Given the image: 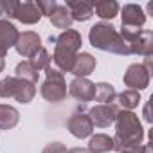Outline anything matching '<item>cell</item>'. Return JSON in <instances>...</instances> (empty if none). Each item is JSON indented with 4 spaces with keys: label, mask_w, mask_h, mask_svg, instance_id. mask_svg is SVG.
Here are the masks:
<instances>
[{
    "label": "cell",
    "mask_w": 153,
    "mask_h": 153,
    "mask_svg": "<svg viewBox=\"0 0 153 153\" xmlns=\"http://www.w3.org/2000/svg\"><path fill=\"white\" fill-rule=\"evenodd\" d=\"M115 135L114 139V149L123 151L133 146H139L144 139V130L139 121V117L133 112L128 110H119L117 119H115Z\"/></svg>",
    "instance_id": "cell-1"
},
{
    "label": "cell",
    "mask_w": 153,
    "mask_h": 153,
    "mask_svg": "<svg viewBox=\"0 0 153 153\" xmlns=\"http://www.w3.org/2000/svg\"><path fill=\"white\" fill-rule=\"evenodd\" d=\"M51 42H54V63L58 67L59 72H70L72 65L76 61V56H78V51L81 49V34L76 29H67L63 31L59 36L51 38Z\"/></svg>",
    "instance_id": "cell-2"
},
{
    "label": "cell",
    "mask_w": 153,
    "mask_h": 153,
    "mask_svg": "<svg viewBox=\"0 0 153 153\" xmlns=\"http://www.w3.org/2000/svg\"><path fill=\"white\" fill-rule=\"evenodd\" d=\"M88 40L92 43V47L105 51V52H114V54H121V56H128L130 49L124 43V40L121 38L119 31L106 22H99L96 24L90 33H88Z\"/></svg>",
    "instance_id": "cell-3"
},
{
    "label": "cell",
    "mask_w": 153,
    "mask_h": 153,
    "mask_svg": "<svg viewBox=\"0 0 153 153\" xmlns=\"http://www.w3.org/2000/svg\"><path fill=\"white\" fill-rule=\"evenodd\" d=\"M36 87L34 83H29L25 79H20L16 76H7L0 81V97H15L18 103L27 105L34 99Z\"/></svg>",
    "instance_id": "cell-4"
},
{
    "label": "cell",
    "mask_w": 153,
    "mask_h": 153,
    "mask_svg": "<svg viewBox=\"0 0 153 153\" xmlns=\"http://www.w3.org/2000/svg\"><path fill=\"white\" fill-rule=\"evenodd\" d=\"M121 38L130 49V54H140L149 58L153 54V33L149 29H130L121 27Z\"/></svg>",
    "instance_id": "cell-5"
},
{
    "label": "cell",
    "mask_w": 153,
    "mask_h": 153,
    "mask_svg": "<svg viewBox=\"0 0 153 153\" xmlns=\"http://www.w3.org/2000/svg\"><path fill=\"white\" fill-rule=\"evenodd\" d=\"M47 78L42 85V97L49 103H61L67 97V83L65 76L58 68H47Z\"/></svg>",
    "instance_id": "cell-6"
},
{
    "label": "cell",
    "mask_w": 153,
    "mask_h": 153,
    "mask_svg": "<svg viewBox=\"0 0 153 153\" xmlns=\"http://www.w3.org/2000/svg\"><path fill=\"white\" fill-rule=\"evenodd\" d=\"M67 130L76 137V139H87L92 135V130H94V124L88 117V112H85L83 108L76 110L68 121H67Z\"/></svg>",
    "instance_id": "cell-7"
},
{
    "label": "cell",
    "mask_w": 153,
    "mask_h": 153,
    "mask_svg": "<svg viewBox=\"0 0 153 153\" xmlns=\"http://www.w3.org/2000/svg\"><path fill=\"white\" fill-rule=\"evenodd\" d=\"M123 81L126 87H130V90H144L149 85V70L142 63H133L126 68Z\"/></svg>",
    "instance_id": "cell-8"
},
{
    "label": "cell",
    "mask_w": 153,
    "mask_h": 153,
    "mask_svg": "<svg viewBox=\"0 0 153 153\" xmlns=\"http://www.w3.org/2000/svg\"><path fill=\"white\" fill-rule=\"evenodd\" d=\"M119 114V108L115 105H97L88 110V117L94 126L97 128H108L110 124L115 123Z\"/></svg>",
    "instance_id": "cell-9"
},
{
    "label": "cell",
    "mask_w": 153,
    "mask_h": 153,
    "mask_svg": "<svg viewBox=\"0 0 153 153\" xmlns=\"http://www.w3.org/2000/svg\"><path fill=\"white\" fill-rule=\"evenodd\" d=\"M68 94L79 103H88L96 97V85L87 78H74L68 85Z\"/></svg>",
    "instance_id": "cell-10"
},
{
    "label": "cell",
    "mask_w": 153,
    "mask_h": 153,
    "mask_svg": "<svg viewBox=\"0 0 153 153\" xmlns=\"http://www.w3.org/2000/svg\"><path fill=\"white\" fill-rule=\"evenodd\" d=\"M15 49H16V52H18L20 56H24V58H31L33 54H36V52L42 49V38H40L36 33H33V31L20 33Z\"/></svg>",
    "instance_id": "cell-11"
},
{
    "label": "cell",
    "mask_w": 153,
    "mask_h": 153,
    "mask_svg": "<svg viewBox=\"0 0 153 153\" xmlns=\"http://www.w3.org/2000/svg\"><path fill=\"white\" fill-rule=\"evenodd\" d=\"M121 27H130V29H140L146 22V13L140 6L137 4H126L121 11Z\"/></svg>",
    "instance_id": "cell-12"
},
{
    "label": "cell",
    "mask_w": 153,
    "mask_h": 153,
    "mask_svg": "<svg viewBox=\"0 0 153 153\" xmlns=\"http://www.w3.org/2000/svg\"><path fill=\"white\" fill-rule=\"evenodd\" d=\"M96 65H97V61L90 52H81L76 56V61H74L70 72L76 78H87V76H90L96 70Z\"/></svg>",
    "instance_id": "cell-13"
},
{
    "label": "cell",
    "mask_w": 153,
    "mask_h": 153,
    "mask_svg": "<svg viewBox=\"0 0 153 153\" xmlns=\"http://www.w3.org/2000/svg\"><path fill=\"white\" fill-rule=\"evenodd\" d=\"M15 18L25 25H33V24H38L42 20V13L36 7V2H20Z\"/></svg>",
    "instance_id": "cell-14"
},
{
    "label": "cell",
    "mask_w": 153,
    "mask_h": 153,
    "mask_svg": "<svg viewBox=\"0 0 153 153\" xmlns=\"http://www.w3.org/2000/svg\"><path fill=\"white\" fill-rule=\"evenodd\" d=\"M70 16H72V22L78 20V22H87L92 18L94 15V9H92V4L88 2H72V0H68V2L65 4Z\"/></svg>",
    "instance_id": "cell-15"
},
{
    "label": "cell",
    "mask_w": 153,
    "mask_h": 153,
    "mask_svg": "<svg viewBox=\"0 0 153 153\" xmlns=\"http://www.w3.org/2000/svg\"><path fill=\"white\" fill-rule=\"evenodd\" d=\"M18 29L9 22V20H0V45L4 49H11L16 45V40H18Z\"/></svg>",
    "instance_id": "cell-16"
},
{
    "label": "cell",
    "mask_w": 153,
    "mask_h": 153,
    "mask_svg": "<svg viewBox=\"0 0 153 153\" xmlns=\"http://www.w3.org/2000/svg\"><path fill=\"white\" fill-rule=\"evenodd\" d=\"M114 149V139L106 133H96L88 140V153H108Z\"/></svg>",
    "instance_id": "cell-17"
},
{
    "label": "cell",
    "mask_w": 153,
    "mask_h": 153,
    "mask_svg": "<svg viewBox=\"0 0 153 153\" xmlns=\"http://www.w3.org/2000/svg\"><path fill=\"white\" fill-rule=\"evenodd\" d=\"M20 114L11 105H0V130H11L18 124Z\"/></svg>",
    "instance_id": "cell-18"
},
{
    "label": "cell",
    "mask_w": 153,
    "mask_h": 153,
    "mask_svg": "<svg viewBox=\"0 0 153 153\" xmlns=\"http://www.w3.org/2000/svg\"><path fill=\"white\" fill-rule=\"evenodd\" d=\"M49 18H51L54 27L63 29V31H67L70 27V24H72V16H70L67 6H63V4H56V7H54V11L51 13Z\"/></svg>",
    "instance_id": "cell-19"
},
{
    "label": "cell",
    "mask_w": 153,
    "mask_h": 153,
    "mask_svg": "<svg viewBox=\"0 0 153 153\" xmlns=\"http://www.w3.org/2000/svg\"><path fill=\"white\" fill-rule=\"evenodd\" d=\"M92 9L97 13L99 18H103V20H112V18L117 16V13H119V4L114 2V0H97V2L92 4Z\"/></svg>",
    "instance_id": "cell-20"
},
{
    "label": "cell",
    "mask_w": 153,
    "mask_h": 153,
    "mask_svg": "<svg viewBox=\"0 0 153 153\" xmlns=\"http://www.w3.org/2000/svg\"><path fill=\"white\" fill-rule=\"evenodd\" d=\"M115 99H117V105L123 108V110H128V112H131L135 106H139V101H140V94L137 92V90H123L121 94H117L115 96Z\"/></svg>",
    "instance_id": "cell-21"
},
{
    "label": "cell",
    "mask_w": 153,
    "mask_h": 153,
    "mask_svg": "<svg viewBox=\"0 0 153 153\" xmlns=\"http://www.w3.org/2000/svg\"><path fill=\"white\" fill-rule=\"evenodd\" d=\"M115 88L110 83H97L96 85V101H99L101 105H112V101H115Z\"/></svg>",
    "instance_id": "cell-22"
},
{
    "label": "cell",
    "mask_w": 153,
    "mask_h": 153,
    "mask_svg": "<svg viewBox=\"0 0 153 153\" xmlns=\"http://www.w3.org/2000/svg\"><path fill=\"white\" fill-rule=\"evenodd\" d=\"M15 72H16V78H20V79H25V81H29V83H34V85L38 83L40 72H36L29 61H20V63L16 65Z\"/></svg>",
    "instance_id": "cell-23"
},
{
    "label": "cell",
    "mask_w": 153,
    "mask_h": 153,
    "mask_svg": "<svg viewBox=\"0 0 153 153\" xmlns=\"http://www.w3.org/2000/svg\"><path fill=\"white\" fill-rule=\"evenodd\" d=\"M51 54H49V51L47 49H40L36 54H33L27 61L33 65V68L36 70V72H40V70H47V68H51Z\"/></svg>",
    "instance_id": "cell-24"
},
{
    "label": "cell",
    "mask_w": 153,
    "mask_h": 153,
    "mask_svg": "<svg viewBox=\"0 0 153 153\" xmlns=\"http://www.w3.org/2000/svg\"><path fill=\"white\" fill-rule=\"evenodd\" d=\"M16 0H0V16H7V18H15L16 9H18Z\"/></svg>",
    "instance_id": "cell-25"
},
{
    "label": "cell",
    "mask_w": 153,
    "mask_h": 153,
    "mask_svg": "<svg viewBox=\"0 0 153 153\" xmlns=\"http://www.w3.org/2000/svg\"><path fill=\"white\" fill-rule=\"evenodd\" d=\"M36 7L40 9L42 16H43V15H45V16H51V13H52L54 7H56V2H54V0H49V2H36Z\"/></svg>",
    "instance_id": "cell-26"
},
{
    "label": "cell",
    "mask_w": 153,
    "mask_h": 153,
    "mask_svg": "<svg viewBox=\"0 0 153 153\" xmlns=\"http://www.w3.org/2000/svg\"><path fill=\"white\" fill-rule=\"evenodd\" d=\"M42 153H67V148L61 142H51V144H47L43 148Z\"/></svg>",
    "instance_id": "cell-27"
},
{
    "label": "cell",
    "mask_w": 153,
    "mask_h": 153,
    "mask_svg": "<svg viewBox=\"0 0 153 153\" xmlns=\"http://www.w3.org/2000/svg\"><path fill=\"white\" fill-rule=\"evenodd\" d=\"M119 153H151V144H146V146H133V148H128V149H123Z\"/></svg>",
    "instance_id": "cell-28"
},
{
    "label": "cell",
    "mask_w": 153,
    "mask_h": 153,
    "mask_svg": "<svg viewBox=\"0 0 153 153\" xmlns=\"http://www.w3.org/2000/svg\"><path fill=\"white\" fill-rule=\"evenodd\" d=\"M144 119H146L148 123H151V115H149V103H146V106H144Z\"/></svg>",
    "instance_id": "cell-29"
},
{
    "label": "cell",
    "mask_w": 153,
    "mask_h": 153,
    "mask_svg": "<svg viewBox=\"0 0 153 153\" xmlns=\"http://www.w3.org/2000/svg\"><path fill=\"white\" fill-rule=\"evenodd\" d=\"M6 54H7V49H4L2 45H0V58L4 59V58H6Z\"/></svg>",
    "instance_id": "cell-30"
},
{
    "label": "cell",
    "mask_w": 153,
    "mask_h": 153,
    "mask_svg": "<svg viewBox=\"0 0 153 153\" xmlns=\"http://www.w3.org/2000/svg\"><path fill=\"white\" fill-rule=\"evenodd\" d=\"M4 67H6V61L0 58V72H4Z\"/></svg>",
    "instance_id": "cell-31"
}]
</instances>
